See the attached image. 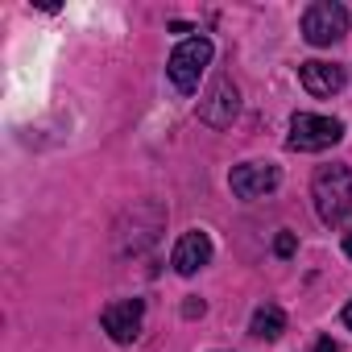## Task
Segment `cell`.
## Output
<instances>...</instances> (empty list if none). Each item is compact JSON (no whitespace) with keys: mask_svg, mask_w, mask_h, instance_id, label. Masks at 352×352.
<instances>
[{"mask_svg":"<svg viewBox=\"0 0 352 352\" xmlns=\"http://www.w3.org/2000/svg\"><path fill=\"white\" fill-rule=\"evenodd\" d=\"M249 331H253L257 340H278V336L286 331V315H282V307H274V302L257 307V311H253V323H249Z\"/></svg>","mask_w":352,"mask_h":352,"instance_id":"cell-10","label":"cell"},{"mask_svg":"<svg viewBox=\"0 0 352 352\" xmlns=\"http://www.w3.org/2000/svg\"><path fill=\"white\" fill-rule=\"evenodd\" d=\"M311 199L323 224H344L352 216V170L348 166H323L311 183Z\"/></svg>","mask_w":352,"mask_h":352,"instance_id":"cell-1","label":"cell"},{"mask_svg":"<svg viewBox=\"0 0 352 352\" xmlns=\"http://www.w3.org/2000/svg\"><path fill=\"white\" fill-rule=\"evenodd\" d=\"M315 352H340V348H336L331 340H319V344H315Z\"/></svg>","mask_w":352,"mask_h":352,"instance_id":"cell-13","label":"cell"},{"mask_svg":"<svg viewBox=\"0 0 352 352\" xmlns=\"http://www.w3.org/2000/svg\"><path fill=\"white\" fill-rule=\"evenodd\" d=\"M348 34V9L336 5V0H319L302 13V38L311 46H331Z\"/></svg>","mask_w":352,"mask_h":352,"instance_id":"cell-4","label":"cell"},{"mask_svg":"<svg viewBox=\"0 0 352 352\" xmlns=\"http://www.w3.org/2000/svg\"><path fill=\"white\" fill-rule=\"evenodd\" d=\"M174 270H179L183 278H191V274H199L208 261H212V236L204 232V228H191V232H183V241L174 245Z\"/></svg>","mask_w":352,"mask_h":352,"instance_id":"cell-8","label":"cell"},{"mask_svg":"<svg viewBox=\"0 0 352 352\" xmlns=\"http://www.w3.org/2000/svg\"><path fill=\"white\" fill-rule=\"evenodd\" d=\"M141 319H145V302L141 298H120V302H108L100 323L104 331L116 340V344H133L141 336Z\"/></svg>","mask_w":352,"mask_h":352,"instance_id":"cell-7","label":"cell"},{"mask_svg":"<svg viewBox=\"0 0 352 352\" xmlns=\"http://www.w3.org/2000/svg\"><path fill=\"white\" fill-rule=\"evenodd\" d=\"M340 137H344V124H340L336 116H311V112H298V116L290 120V137H286V145L298 149V153H319V149L336 145Z\"/></svg>","mask_w":352,"mask_h":352,"instance_id":"cell-3","label":"cell"},{"mask_svg":"<svg viewBox=\"0 0 352 352\" xmlns=\"http://www.w3.org/2000/svg\"><path fill=\"white\" fill-rule=\"evenodd\" d=\"M236 112H241V91H236L232 79L212 83V91L199 100V120H204L208 129H228V124L236 120Z\"/></svg>","mask_w":352,"mask_h":352,"instance_id":"cell-5","label":"cell"},{"mask_svg":"<svg viewBox=\"0 0 352 352\" xmlns=\"http://www.w3.org/2000/svg\"><path fill=\"white\" fill-rule=\"evenodd\" d=\"M344 327H348V331H352V302H348V307H344Z\"/></svg>","mask_w":352,"mask_h":352,"instance_id":"cell-14","label":"cell"},{"mask_svg":"<svg viewBox=\"0 0 352 352\" xmlns=\"http://www.w3.org/2000/svg\"><path fill=\"white\" fill-rule=\"evenodd\" d=\"M274 253H278V257H290V253H294V232H278Z\"/></svg>","mask_w":352,"mask_h":352,"instance_id":"cell-11","label":"cell"},{"mask_svg":"<svg viewBox=\"0 0 352 352\" xmlns=\"http://www.w3.org/2000/svg\"><path fill=\"white\" fill-rule=\"evenodd\" d=\"M228 183H232V195L241 199H257V195H270L278 183H282V170L274 162H245L228 174Z\"/></svg>","mask_w":352,"mask_h":352,"instance_id":"cell-6","label":"cell"},{"mask_svg":"<svg viewBox=\"0 0 352 352\" xmlns=\"http://www.w3.org/2000/svg\"><path fill=\"white\" fill-rule=\"evenodd\" d=\"M298 79H302V87H307L311 96L327 100V96H336V91L344 87V67L323 63V58H311V63H302V67H298Z\"/></svg>","mask_w":352,"mask_h":352,"instance_id":"cell-9","label":"cell"},{"mask_svg":"<svg viewBox=\"0 0 352 352\" xmlns=\"http://www.w3.org/2000/svg\"><path fill=\"white\" fill-rule=\"evenodd\" d=\"M204 311H208V307H204V302H199V298H191V302H187V307H183V315H187V319H195V315H204Z\"/></svg>","mask_w":352,"mask_h":352,"instance_id":"cell-12","label":"cell"},{"mask_svg":"<svg viewBox=\"0 0 352 352\" xmlns=\"http://www.w3.org/2000/svg\"><path fill=\"white\" fill-rule=\"evenodd\" d=\"M344 253L352 257V232H344Z\"/></svg>","mask_w":352,"mask_h":352,"instance_id":"cell-15","label":"cell"},{"mask_svg":"<svg viewBox=\"0 0 352 352\" xmlns=\"http://www.w3.org/2000/svg\"><path fill=\"white\" fill-rule=\"evenodd\" d=\"M208 63H212V42L208 38H187V42L174 46V54L166 63V75H170V83L179 91L191 96L199 87V75L208 71Z\"/></svg>","mask_w":352,"mask_h":352,"instance_id":"cell-2","label":"cell"}]
</instances>
